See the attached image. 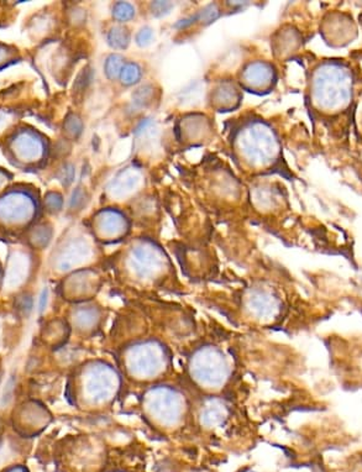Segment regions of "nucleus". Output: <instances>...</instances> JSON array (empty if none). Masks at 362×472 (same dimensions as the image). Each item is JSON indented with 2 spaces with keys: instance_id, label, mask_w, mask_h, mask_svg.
Instances as JSON below:
<instances>
[{
  "instance_id": "1",
  "label": "nucleus",
  "mask_w": 362,
  "mask_h": 472,
  "mask_svg": "<svg viewBox=\"0 0 362 472\" xmlns=\"http://www.w3.org/2000/svg\"><path fill=\"white\" fill-rule=\"evenodd\" d=\"M351 77L342 66H329L317 81V99L323 108L342 109L351 99Z\"/></svg>"
},
{
  "instance_id": "2",
  "label": "nucleus",
  "mask_w": 362,
  "mask_h": 472,
  "mask_svg": "<svg viewBox=\"0 0 362 472\" xmlns=\"http://www.w3.org/2000/svg\"><path fill=\"white\" fill-rule=\"evenodd\" d=\"M12 428L21 438H33L45 429L50 421V412L36 401H27L17 405L12 414Z\"/></svg>"
},
{
  "instance_id": "4",
  "label": "nucleus",
  "mask_w": 362,
  "mask_h": 472,
  "mask_svg": "<svg viewBox=\"0 0 362 472\" xmlns=\"http://www.w3.org/2000/svg\"><path fill=\"white\" fill-rule=\"evenodd\" d=\"M24 251H17L8 257V269L4 272L3 289L5 292L20 291L30 279L31 260Z\"/></svg>"
},
{
  "instance_id": "3",
  "label": "nucleus",
  "mask_w": 362,
  "mask_h": 472,
  "mask_svg": "<svg viewBox=\"0 0 362 472\" xmlns=\"http://www.w3.org/2000/svg\"><path fill=\"white\" fill-rule=\"evenodd\" d=\"M84 374H86L82 377L83 379L82 389L87 402L100 404L108 399L115 387L114 374H112V371L103 365H93Z\"/></svg>"
},
{
  "instance_id": "11",
  "label": "nucleus",
  "mask_w": 362,
  "mask_h": 472,
  "mask_svg": "<svg viewBox=\"0 0 362 472\" xmlns=\"http://www.w3.org/2000/svg\"><path fill=\"white\" fill-rule=\"evenodd\" d=\"M153 33L151 29H143L138 35V43L140 46L149 45L151 41H153Z\"/></svg>"
},
{
  "instance_id": "6",
  "label": "nucleus",
  "mask_w": 362,
  "mask_h": 472,
  "mask_svg": "<svg viewBox=\"0 0 362 472\" xmlns=\"http://www.w3.org/2000/svg\"><path fill=\"white\" fill-rule=\"evenodd\" d=\"M248 80L257 86L267 83L270 81V69L261 65L253 66V68L248 69Z\"/></svg>"
},
{
  "instance_id": "5",
  "label": "nucleus",
  "mask_w": 362,
  "mask_h": 472,
  "mask_svg": "<svg viewBox=\"0 0 362 472\" xmlns=\"http://www.w3.org/2000/svg\"><path fill=\"white\" fill-rule=\"evenodd\" d=\"M14 314L0 313V352L9 348L12 340V330L15 328Z\"/></svg>"
},
{
  "instance_id": "8",
  "label": "nucleus",
  "mask_w": 362,
  "mask_h": 472,
  "mask_svg": "<svg viewBox=\"0 0 362 472\" xmlns=\"http://www.w3.org/2000/svg\"><path fill=\"white\" fill-rule=\"evenodd\" d=\"M122 81H124L125 83H135V82H138V78H140V68H138V66L135 65H129L127 66V67L122 69Z\"/></svg>"
},
{
  "instance_id": "12",
  "label": "nucleus",
  "mask_w": 362,
  "mask_h": 472,
  "mask_svg": "<svg viewBox=\"0 0 362 472\" xmlns=\"http://www.w3.org/2000/svg\"><path fill=\"white\" fill-rule=\"evenodd\" d=\"M47 301H49V291L45 289V291H43V294H41L40 295V300H39V311H43V310H45Z\"/></svg>"
},
{
  "instance_id": "14",
  "label": "nucleus",
  "mask_w": 362,
  "mask_h": 472,
  "mask_svg": "<svg viewBox=\"0 0 362 472\" xmlns=\"http://www.w3.org/2000/svg\"><path fill=\"white\" fill-rule=\"evenodd\" d=\"M3 281H4V272H3L2 266H0V291L3 289Z\"/></svg>"
},
{
  "instance_id": "10",
  "label": "nucleus",
  "mask_w": 362,
  "mask_h": 472,
  "mask_svg": "<svg viewBox=\"0 0 362 472\" xmlns=\"http://www.w3.org/2000/svg\"><path fill=\"white\" fill-rule=\"evenodd\" d=\"M119 56H112V59L106 62V74L109 75H115L121 71L122 59H118Z\"/></svg>"
},
{
  "instance_id": "9",
  "label": "nucleus",
  "mask_w": 362,
  "mask_h": 472,
  "mask_svg": "<svg viewBox=\"0 0 362 472\" xmlns=\"http://www.w3.org/2000/svg\"><path fill=\"white\" fill-rule=\"evenodd\" d=\"M134 15V9L128 4H119L115 9V17L121 19V20H128Z\"/></svg>"
},
{
  "instance_id": "13",
  "label": "nucleus",
  "mask_w": 362,
  "mask_h": 472,
  "mask_svg": "<svg viewBox=\"0 0 362 472\" xmlns=\"http://www.w3.org/2000/svg\"><path fill=\"white\" fill-rule=\"evenodd\" d=\"M3 472H29L28 471V468L23 467V465H14V467H11L6 468L5 471Z\"/></svg>"
},
{
  "instance_id": "7",
  "label": "nucleus",
  "mask_w": 362,
  "mask_h": 472,
  "mask_svg": "<svg viewBox=\"0 0 362 472\" xmlns=\"http://www.w3.org/2000/svg\"><path fill=\"white\" fill-rule=\"evenodd\" d=\"M110 45L114 46L115 49H125L129 43L128 31L124 29H114L109 35Z\"/></svg>"
}]
</instances>
